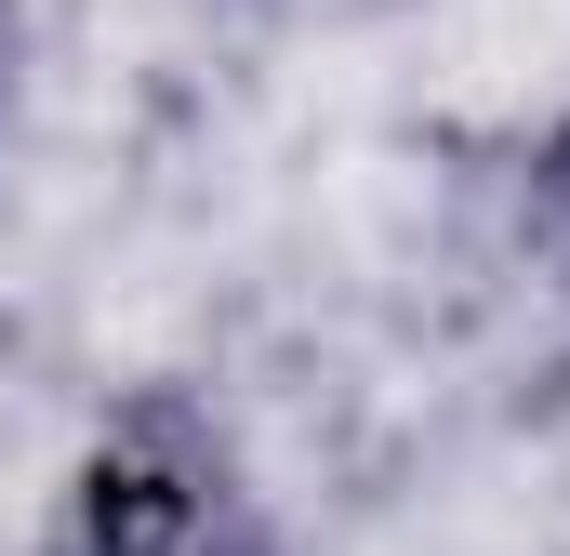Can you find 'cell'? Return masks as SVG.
I'll list each match as a JSON object with an SVG mask.
<instances>
[{
    "label": "cell",
    "instance_id": "obj_1",
    "mask_svg": "<svg viewBox=\"0 0 570 556\" xmlns=\"http://www.w3.org/2000/svg\"><path fill=\"white\" fill-rule=\"evenodd\" d=\"M53 556H266V530H253V504L226 490V450H213L199 424L134 411L94 450V477H80Z\"/></svg>",
    "mask_w": 570,
    "mask_h": 556
},
{
    "label": "cell",
    "instance_id": "obj_2",
    "mask_svg": "<svg viewBox=\"0 0 570 556\" xmlns=\"http://www.w3.org/2000/svg\"><path fill=\"white\" fill-rule=\"evenodd\" d=\"M531 226H544V252L570 266V107H558V133L531 146Z\"/></svg>",
    "mask_w": 570,
    "mask_h": 556
}]
</instances>
